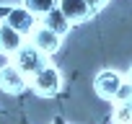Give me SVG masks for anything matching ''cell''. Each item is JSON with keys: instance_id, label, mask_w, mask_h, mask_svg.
Wrapping results in <instances>:
<instances>
[{"instance_id": "obj_11", "label": "cell", "mask_w": 132, "mask_h": 124, "mask_svg": "<svg viewBox=\"0 0 132 124\" xmlns=\"http://www.w3.org/2000/svg\"><path fill=\"white\" fill-rule=\"evenodd\" d=\"M114 124H132V109H129V103H117L114 106Z\"/></svg>"}, {"instance_id": "obj_10", "label": "cell", "mask_w": 132, "mask_h": 124, "mask_svg": "<svg viewBox=\"0 0 132 124\" xmlns=\"http://www.w3.org/2000/svg\"><path fill=\"white\" fill-rule=\"evenodd\" d=\"M23 5H26L36 18H44V16L57 5V0H23Z\"/></svg>"}, {"instance_id": "obj_9", "label": "cell", "mask_w": 132, "mask_h": 124, "mask_svg": "<svg viewBox=\"0 0 132 124\" xmlns=\"http://www.w3.org/2000/svg\"><path fill=\"white\" fill-rule=\"evenodd\" d=\"M42 26H47V29H52L54 34L65 36V34L70 31V26H73V23L68 21V16H65V13H62V11H60L57 5H54V8H52V11H49V13H47V16L42 18Z\"/></svg>"}, {"instance_id": "obj_1", "label": "cell", "mask_w": 132, "mask_h": 124, "mask_svg": "<svg viewBox=\"0 0 132 124\" xmlns=\"http://www.w3.org/2000/svg\"><path fill=\"white\" fill-rule=\"evenodd\" d=\"M31 88H34V93H39L44 98H52L62 88V73L52 65H44L42 70H36L31 75Z\"/></svg>"}, {"instance_id": "obj_7", "label": "cell", "mask_w": 132, "mask_h": 124, "mask_svg": "<svg viewBox=\"0 0 132 124\" xmlns=\"http://www.w3.org/2000/svg\"><path fill=\"white\" fill-rule=\"evenodd\" d=\"M57 8L68 16L70 23H83V21H88L93 16V11H91V5L86 0H57Z\"/></svg>"}, {"instance_id": "obj_8", "label": "cell", "mask_w": 132, "mask_h": 124, "mask_svg": "<svg viewBox=\"0 0 132 124\" xmlns=\"http://www.w3.org/2000/svg\"><path fill=\"white\" fill-rule=\"evenodd\" d=\"M23 34L21 31H16V29H11L5 21L0 23V52H3L5 57H13L21 47H23Z\"/></svg>"}, {"instance_id": "obj_3", "label": "cell", "mask_w": 132, "mask_h": 124, "mask_svg": "<svg viewBox=\"0 0 132 124\" xmlns=\"http://www.w3.org/2000/svg\"><path fill=\"white\" fill-rule=\"evenodd\" d=\"M26 88H29V75L21 73V67L16 65V62L0 67V91H3V93L18 96V93H23Z\"/></svg>"}, {"instance_id": "obj_13", "label": "cell", "mask_w": 132, "mask_h": 124, "mask_svg": "<svg viewBox=\"0 0 132 124\" xmlns=\"http://www.w3.org/2000/svg\"><path fill=\"white\" fill-rule=\"evenodd\" d=\"M86 3H88V5H91V11H93V13H96V11H98V8H104V5H106V3H109V0H86Z\"/></svg>"}, {"instance_id": "obj_14", "label": "cell", "mask_w": 132, "mask_h": 124, "mask_svg": "<svg viewBox=\"0 0 132 124\" xmlns=\"http://www.w3.org/2000/svg\"><path fill=\"white\" fill-rule=\"evenodd\" d=\"M127 103H129V109H132V98H129V101H127Z\"/></svg>"}, {"instance_id": "obj_4", "label": "cell", "mask_w": 132, "mask_h": 124, "mask_svg": "<svg viewBox=\"0 0 132 124\" xmlns=\"http://www.w3.org/2000/svg\"><path fill=\"white\" fill-rule=\"evenodd\" d=\"M3 21L11 26V29H16V31H21L23 36H31L34 34V29L39 26V18L26 8V5H16V8H8L5 11V16H3Z\"/></svg>"}, {"instance_id": "obj_2", "label": "cell", "mask_w": 132, "mask_h": 124, "mask_svg": "<svg viewBox=\"0 0 132 124\" xmlns=\"http://www.w3.org/2000/svg\"><path fill=\"white\" fill-rule=\"evenodd\" d=\"M13 62L21 67V73H26V75L31 78L36 70H42V67L47 65V54H44L39 47H34V44H23V47L13 54Z\"/></svg>"}, {"instance_id": "obj_12", "label": "cell", "mask_w": 132, "mask_h": 124, "mask_svg": "<svg viewBox=\"0 0 132 124\" xmlns=\"http://www.w3.org/2000/svg\"><path fill=\"white\" fill-rule=\"evenodd\" d=\"M129 98H132V80H122V85H119V91H117L114 103H127Z\"/></svg>"}, {"instance_id": "obj_6", "label": "cell", "mask_w": 132, "mask_h": 124, "mask_svg": "<svg viewBox=\"0 0 132 124\" xmlns=\"http://www.w3.org/2000/svg\"><path fill=\"white\" fill-rule=\"evenodd\" d=\"M31 44L39 47L44 54H54V52H60V47H62V36L39 23V26L34 29V34H31Z\"/></svg>"}, {"instance_id": "obj_5", "label": "cell", "mask_w": 132, "mask_h": 124, "mask_svg": "<svg viewBox=\"0 0 132 124\" xmlns=\"http://www.w3.org/2000/svg\"><path fill=\"white\" fill-rule=\"evenodd\" d=\"M122 80H124V78H122L117 70H101V73L93 78V91H96L98 98L114 101V98H117V91H119V85H122Z\"/></svg>"}, {"instance_id": "obj_15", "label": "cell", "mask_w": 132, "mask_h": 124, "mask_svg": "<svg viewBox=\"0 0 132 124\" xmlns=\"http://www.w3.org/2000/svg\"><path fill=\"white\" fill-rule=\"evenodd\" d=\"M129 80H132V67H129Z\"/></svg>"}]
</instances>
